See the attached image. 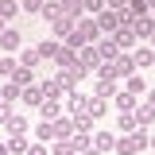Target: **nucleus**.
Returning <instances> with one entry per match:
<instances>
[{
	"mask_svg": "<svg viewBox=\"0 0 155 155\" xmlns=\"http://www.w3.org/2000/svg\"><path fill=\"white\" fill-rule=\"evenodd\" d=\"M93 19H97V27H101V35H113V31L124 27V12H109V8H105V12L93 16Z\"/></svg>",
	"mask_w": 155,
	"mask_h": 155,
	"instance_id": "f03ea898",
	"label": "nucleus"
},
{
	"mask_svg": "<svg viewBox=\"0 0 155 155\" xmlns=\"http://www.w3.org/2000/svg\"><path fill=\"white\" fill-rule=\"evenodd\" d=\"M27 147H31L27 136H8V155H27Z\"/></svg>",
	"mask_w": 155,
	"mask_h": 155,
	"instance_id": "cd10ccee",
	"label": "nucleus"
},
{
	"mask_svg": "<svg viewBox=\"0 0 155 155\" xmlns=\"http://www.w3.org/2000/svg\"><path fill=\"white\" fill-rule=\"evenodd\" d=\"M27 155H47V143H39V140H35V143L27 147Z\"/></svg>",
	"mask_w": 155,
	"mask_h": 155,
	"instance_id": "a19ab883",
	"label": "nucleus"
},
{
	"mask_svg": "<svg viewBox=\"0 0 155 155\" xmlns=\"http://www.w3.org/2000/svg\"><path fill=\"white\" fill-rule=\"evenodd\" d=\"M124 89H128V93H136V97H143V93H147V81L140 78V70H136L132 78H124Z\"/></svg>",
	"mask_w": 155,
	"mask_h": 155,
	"instance_id": "393cba45",
	"label": "nucleus"
},
{
	"mask_svg": "<svg viewBox=\"0 0 155 155\" xmlns=\"http://www.w3.org/2000/svg\"><path fill=\"white\" fill-rule=\"evenodd\" d=\"M58 47H62L58 39H43V43H39L35 51H39V58H43V62H54V54H58Z\"/></svg>",
	"mask_w": 155,
	"mask_h": 155,
	"instance_id": "4be33fe9",
	"label": "nucleus"
},
{
	"mask_svg": "<svg viewBox=\"0 0 155 155\" xmlns=\"http://www.w3.org/2000/svg\"><path fill=\"white\" fill-rule=\"evenodd\" d=\"M27 132H31V124H27L23 113H16L12 120H8V136H27Z\"/></svg>",
	"mask_w": 155,
	"mask_h": 155,
	"instance_id": "b1692460",
	"label": "nucleus"
},
{
	"mask_svg": "<svg viewBox=\"0 0 155 155\" xmlns=\"http://www.w3.org/2000/svg\"><path fill=\"white\" fill-rule=\"evenodd\" d=\"M105 113H109V101L105 97H89V116L97 120V116H105Z\"/></svg>",
	"mask_w": 155,
	"mask_h": 155,
	"instance_id": "c9c22d12",
	"label": "nucleus"
},
{
	"mask_svg": "<svg viewBox=\"0 0 155 155\" xmlns=\"http://www.w3.org/2000/svg\"><path fill=\"white\" fill-rule=\"evenodd\" d=\"M16 116V105H8V101H0V124L8 128V120Z\"/></svg>",
	"mask_w": 155,
	"mask_h": 155,
	"instance_id": "4c0bfd02",
	"label": "nucleus"
},
{
	"mask_svg": "<svg viewBox=\"0 0 155 155\" xmlns=\"http://www.w3.org/2000/svg\"><path fill=\"white\" fill-rule=\"evenodd\" d=\"M12 81H16V85H19V89H27V85H35V81H39V78H35V70H27V66H19V70H16V74H12Z\"/></svg>",
	"mask_w": 155,
	"mask_h": 155,
	"instance_id": "c85d7f7f",
	"label": "nucleus"
},
{
	"mask_svg": "<svg viewBox=\"0 0 155 155\" xmlns=\"http://www.w3.org/2000/svg\"><path fill=\"white\" fill-rule=\"evenodd\" d=\"M109 66H113L120 78H132V74H136V62H132V54H128V51H120V54H116Z\"/></svg>",
	"mask_w": 155,
	"mask_h": 155,
	"instance_id": "1a4fd4ad",
	"label": "nucleus"
},
{
	"mask_svg": "<svg viewBox=\"0 0 155 155\" xmlns=\"http://www.w3.org/2000/svg\"><path fill=\"white\" fill-rule=\"evenodd\" d=\"M132 62H136V70H151V66H155V47H136Z\"/></svg>",
	"mask_w": 155,
	"mask_h": 155,
	"instance_id": "9d476101",
	"label": "nucleus"
},
{
	"mask_svg": "<svg viewBox=\"0 0 155 155\" xmlns=\"http://www.w3.org/2000/svg\"><path fill=\"white\" fill-rule=\"evenodd\" d=\"M39 62H43V58H39V51H35V47H23V51H19V66H27V70H35Z\"/></svg>",
	"mask_w": 155,
	"mask_h": 155,
	"instance_id": "2f4dec72",
	"label": "nucleus"
},
{
	"mask_svg": "<svg viewBox=\"0 0 155 155\" xmlns=\"http://www.w3.org/2000/svg\"><path fill=\"white\" fill-rule=\"evenodd\" d=\"M8 27H12V23H8V19H4V16H0V35H4V31H8Z\"/></svg>",
	"mask_w": 155,
	"mask_h": 155,
	"instance_id": "37998d69",
	"label": "nucleus"
},
{
	"mask_svg": "<svg viewBox=\"0 0 155 155\" xmlns=\"http://www.w3.org/2000/svg\"><path fill=\"white\" fill-rule=\"evenodd\" d=\"M78 35L85 39V43H89V47H93V43H101V27H97V19L93 16H81L78 19V27H74Z\"/></svg>",
	"mask_w": 155,
	"mask_h": 155,
	"instance_id": "7ed1b4c3",
	"label": "nucleus"
},
{
	"mask_svg": "<svg viewBox=\"0 0 155 155\" xmlns=\"http://www.w3.org/2000/svg\"><path fill=\"white\" fill-rule=\"evenodd\" d=\"M51 155H78L74 136H70V140H54V143H51Z\"/></svg>",
	"mask_w": 155,
	"mask_h": 155,
	"instance_id": "7c9ffc66",
	"label": "nucleus"
},
{
	"mask_svg": "<svg viewBox=\"0 0 155 155\" xmlns=\"http://www.w3.org/2000/svg\"><path fill=\"white\" fill-rule=\"evenodd\" d=\"M74 136H93V116H89V113L74 116Z\"/></svg>",
	"mask_w": 155,
	"mask_h": 155,
	"instance_id": "c756f323",
	"label": "nucleus"
},
{
	"mask_svg": "<svg viewBox=\"0 0 155 155\" xmlns=\"http://www.w3.org/2000/svg\"><path fill=\"white\" fill-rule=\"evenodd\" d=\"M62 97H43V105H39V116L43 120H54V116H62Z\"/></svg>",
	"mask_w": 155,
	"mask_h": 155,
	"instance_id": "6e6552de",
	"label": "nucleus"
},
{
	"mask_svg": "<svg viewBox=\"0 0 155 155\" xmlns=\"http://www.w3.org/2000/svg\"><path fill=\"white\" fill-rule=\"evenodd\" d=\"M19 101H23L27 109H39V105H43V89H39V81H35V85H27V89L19 93Z\"/></svg>",
	"mask_w": 155,
	"mask_h": 155,
	"instance_id": "6ab92c4d",
	"label": "nucleus"
},
{
	"mask_svg": "<svg viewBox=\"0 0 155 155\" xmlns=\"http://www.w3.org/2000/svg\"><path fill=\"white\" fill-rule=\"evenodd\" d=\"M54 66H58V70H70V66H78V51L62 43V47H58V54H54Z\"/></svg>",
	"mask_w": 155,
	"mask_h": 155,
	"instance_id": "9b49d317",
	"label": "nucleus"
},
{
	"mask_svg": "<svg viewBox=\"0 0 155 155\" xmlns=\"http://www.w3.org/2000/svg\"><path fill=\"white\" fill-rule=\"evenodd\" d=\"M109 105H113L116 113H136V105H140V97H136V93H128V89H120V93H116L113 101H109Z\"/></svg>",
	"mask_w": 155,
	"mask_h": 155,
	"instance_id": "423d86ee",
	"label": "nucleus"
},
{
	"mask_svg": "<svg viewBox=\"0 0 155 155\" xmlns=\"http://www.w3.org/2000/svg\"><path fill=\"white\" fill-rule=\"evenodd\" d=\"M147 43H151V47H155V35H151V39H147Z\"/></svg>",
	"mask_w": 155,
	"mask_h": 155,
	"instance_id": "09e8293b",
	"label": "nucleus"
},
{
	"mask_svg": "<svg viewBox=\"0 0 155 155\" xmlns=\"http://www.w3.org/2000/svg\"><path fill=\"white\" fill-rule=\"evenodd\" d=\"M0 155H8V143H0Z\"/></svg>",
	"mask_w": 155,
	"mask_h": 155,
	"instance_id": "49530a36",
	"label": "nucleus"
},
{
	"mask_svg": "<svg viewBox=\"0 0 155 155\" xmlns=\"http://www.w3.org/2000/svg\"><path fill=\"white\" fill-rule=\"evenodd\" d=\"M105 8H109V12H124V8H128V0H105Z\"/></svg>",
	"mask_w": 155,
	"mask_h": 155,
	"instance_id": "ea45409f",
	"label": "nucleus"
},
{
	"mask_svg": "<svg viewBox=\"0 0 155 155\" xmlns=\"http://www.w3.org/2000/svg\"><path fill=\"white\" fill-rule=\"evenodd\" d=\"M78 62H81V66H89V70H97V66H101L97 47H81V51H78Z\"/></svg>",
	"mask_w": 155,
	"mask_h": 155,
	"instance_id": "5701e85b",
	"label": "nucleus"
},
{
	"mask_svg": "<svg viewBox=\"0 0 155 155\" xmlns=\"http://www.w3.org/2000/svg\"><path fill=\"white\" fill-rule=\"evenodd\" d=\"M74 27H78L74 19H70V16H62V19H54V23H51V35H54L58 43H62L66 35H74Z\"/></svg>",
	"mask_w": 155,
	"mask_h": 155,
	"instance_id": "ddd939ff",
	"label": "nucleus"
},
{
	"mask_svg": "<svg viewBox=\"0 0 155 155\" xmlns=\"http://www.w3.org/2000/svg\"><path fill=\"white\" fill-rule=\"evenodd\" d=\"M16 70H19V66H16V54H4V58H0V78H8V81H12Z\"/></svg>",
	"mask_w": 155,
	"mask_h": 155,
	"instance_id": "f704fd0d",
	"label": "nucleus"
},
{
	"mask_svg": "<svg viewBox=\"0 0 155 155\" xmlns=\"http://www.w3.org/2000/svg\"><path fill=\"white\" fill-rule=\"evenodd\" d=\"M147 105H151V109H155V89H151V93H147Z\"/></svg>",
	"mask_w": 155,
	"mask_h": 155,
	"instance_id": "c03bdc74",
	"label": "nucleus"
},
{
	"mask_svg": "<svg viewBox=\"0 0 155 155\" xmlns=\"http://www.w3.org/2000/svg\"><path fill=\"white\" fill-rule=\"evenodd\" d=\"M147 147H151V151H155V136H147Z\"/></svg>",
	"mask_w": 155,
	"mask_h": 155,
	"instance_id": "a18cd8bd",
	"label": "nucleus"
},
{
	"mask_svg": "<svg viewBox=\"0 0 155 155\" xmlns=\"http://www.w3.org/2000/svg\"><path fill=\"white\" fill-rule=\"evenodd\" d=\"M136 124H140V128H151L155 124V109L151 105H136Z\"/></svg>",
	"mask_w": 155,
	"mask_h": 155,
	"instance_id": "a878e982",
	"label": "nucleus"
},
{
	"mask_svg": "<svg viewBox=\"0 0 155 155\" xmlns=\"http://www.w3.org/2000/svg\"><path fill=\"white\" fill-rule=\"evenodd\" d=\"M74 136V116H54V140H70Z\"/></svg>",
	"mask_w": 155,
	"mask_h": 155,
	"instance_id": "f3484780",
	"label": "nucleus"
},
{
	"mask_svg": "<svg viewBox=\"0 0 155 155\" xmlns=\"http://www.w3.org/2000/svg\"><path fill=\"white\" fill-rule=\"evenodd\" d=\"M109 39H113V43H116V47H120V51H128V54H132V51H136V43H140V39H136V31H132V27H120V31H113V35H109Z\"/></svg>",
	"mask_w": 155,
	"mask_h": 155,
	"instance_id": "0eeeda50",
	"label": "nucleus"
},
{
	"mask_svg": "<svg viewBox=\"0 0 155 155\" xmlns=\"http://www.w3.org/2000/svg\"><path fill=\"white\" fill-rule=\"evenodd\" d=\"M105 12V0H85V16H101Z\"/></svg>",
	"mask_w": 155,
	"mask_h": 155,
	"instance_id": "58836bf2",
	"label": "nucleus"
},
{
	"mask_svg": "<svg viewBox=\"0 0 155 155\" xmlns=\"http://www.w3.org/2000/svg\"><path fill=\"white\" fill-rule=\"evenodd\" d=\"M89 97H93V93H78V89H74V93L62 97V105L70 109V116H81V113H89Z\"/></svg>",
	"mask_w": 155,
	"mask_h": 155,
	"instance_id": "20e7f679",
	"label": "nucleus"
},
{
	"mask_svg": "<svg viewBox=\"0 0 155 155\" xmlns=\"http://www.w3.org/2000/svg\"><path fill=\"white\" fill-rule=\"evenodd\" d=\"M39 89H43V97H66V93H62L58 74H54V78H39Z\"/></svg>",
	"mask_w": 155,
	"mask_h": 155,
	"instance_id": "a211bd4d",
	"label": "nucleus"
},
{
	"mask_svg": "<svg viewBox=\"0 0 155 155\" xmlns=\"http://www.w3.org/2000/svg\"><path fill=\"white\" fill-rule=\"evenodd\" d=\"M132 31H136V39H140V43H147V39L155 35V19H151V16L136 19V23H132Z\"/></svg>",
	"mask_w": 155,
	"mask_h": 155,
	"instance_id": "2eb2a0df",
	"label": "nucleus"
},
{
	"mask_svg": "<svg viewBox=\"0 0 155 155\" xmlns=\"http://www.w3.org/2000/svg\"><path fill=\"white\" fill-rule=\"evenodd\" d=\"M140 124H136V113H116V136H128L136 132Z\"/></svg>",
	"mask_w": 155,
	"mask_h": 155,
	"instance_id": "aec40b11",
	"label": "nucleus"
},
{
	"mask_svg": "<svg viewBox=\"0 0 155 155\" xmlns=\"http://www.w3.org/2000/svg\"><path fill=\"white\" fill-rule=\"evenodd\" d=\"M19 93H23V89H19L16 81H4V85H0V101H8V105H16Z\"/></svg>",
	"mask_w": 155,
	"mask_h": 155,
	"instance_id": "473e14b6",
	"label": "nucleus"
},
{
	"mask_svg": "<svg viewBox=\"0 0 155 155\" xmlns=\"http://www.w3.org/2000/svg\"><path fill=\"white\" fill-rule=\"evenodd\" d=\"M35 140L39 143H54V120H39L35 124Z\"/></svg>",
	"mask_w": 155,
	"mask_h": 155,
	"instance_id": "412c9836",
	"label": "nucleus"
},
{
	"mask_svg": "<svg viewBox=\"0 0 155 155\" xmlns=\"http://www.w3.org/2000/svg\"><path fill=\"white\" fill-rule=\"evenodd\" d=\"M93 47H97V54H101V62H113V58L120 54V47H116L109 35H101V43H93Z\"/></svg>",
	"mask_w": 155,
	"mask_h": 155,
	"instance_id": "4468645a",
	"label": "nucleus"
},
{
	"mask_svg": "<svg viewBox=\"0 0 155 155\" xmlns=\"http://www.w3.org/2000/svg\"><path fill=\"white\" fill-rule=\"evenodd\" d=\"M78 155H101V151H97L93 143H89V147H85V151H78Z\"/></svg>",
	"mask_w": 155,
	"mask_h": 155,
	"instance_id": "79ce46f5",
	"label": "nucleus"
},
{
	"mask_svg": "<svg viewBox=\"0 0 155 155\" xmlns=\"http://www.w3.org/2000/svg\"><path fill=\"white\" fill-rule=\"evenodd\" d=\"M19 8H23L27 16H39V12H43V0H19Z\"/></svg>",
	"mask_w": 155,
	"mask_h": 155,
	"instance_id": "e433bc0d",
	"label": "nucleus"
},
{
	"mask_svg": "<svg viewBox=\"0 0 155 155\" xmlns=\"http://www.w3.org/2000/svg\"><path fill=\"white\" fill-rule=\"evenodd\" d=\"M147 8H151V16H155V0H147Z\"/></svg>",
	"mask_w": 155,
	"mask_h": 155,
	"instance_id": "de8ad7c7",
	"label": "nucleus"
},
{
	"mask_svg": "<svg viewBox=\"0 0 155 155\" xmlns=\"http://www.w3.org/2000/svg\"><path fill=\"white\" fill-rule=\"evenodd\" d=\"M39 16L47 19V23H54V19H62V4H58V0H43V12H39Z\"/></svg>",
	"mask_w": 155,
	"mask_h": 155,
	"instance_id": "bb28decb",
	"label": "nucleus"
},
{
	"mask_svg": "<svg viewBox=\"0 0 155 155\" xmlns=\"http://www.w3.org/2000/svg\"><path fill=\"white\" fill-rule=\"evenodd\" d=\"M19 12H23V8H19V0H0V16L8 19V23H12V19L19 16Z\"/></svg>",
	"mask_w": 155,
	"mask_h": 155,
	"instance_id": "72a5a7b5",
	"label": "nucleus"
},
{
	"mask_svg": "<svg viewBox=\"0 0 155 155\" xmlns=\"http://www.w3.org/2000/svg\"><path fill=\"white\" fill-rule=\"evenodd\" d=\"M93 74H97V81H93V97H105V101H113V97L120 93V74H116L109 62H101Z\"/></svg>",
	"mask_w": 155,
	"mask_h": 155,
	"instance_id": "f257e3e1",
	"label": "nucleus"
},
{
	"mask_svg": "<svg viewBox=\"0 0 155 155\" xmlns=\"http://www.w3.org/2000/svg\"><path fill=\"white\" fill-rule=\"evenodd\" d=\"M0 51H4V54H19V51H23V39H19L16 27H8V31L0 35Z\"/></svg>",
	"mask_w": 155,
	"mask_h": 155,
	"instance_id": "39448f33",
	"label": "nucleus"
},
{
	"mask_svg": "<svg viewBox=\"0 0 155 155\" xmlns=\"http://www.w3.org/2000/svg\"><path fill=\"white\" fill-rule=\"evenodd\" d=\"M58 4H62V16H70L74 23L85 16V0H58Z\"/></svg>",
	"mask_w": 155,
	"mask_h": 155,
	"instance_id": "dca6fc26",
	"label": "nucleus"
},
{
	"mask_svg": "<svg viewBox=\"0 0 155 155\" xmlns=\"http://www.w3.org/2000/svg\"><path fill=\"white\" fill-rule=\"evenodd\" d=\"M93 147H97L101 155H109V151L116 147V132H109V128H105V132H93Z\"/></svg>",
	"mask_w": 155,
	"mask_h": 155,
	"instance_id": "f8f14e48",
	"label": "nucleus"
}]
</instances>
